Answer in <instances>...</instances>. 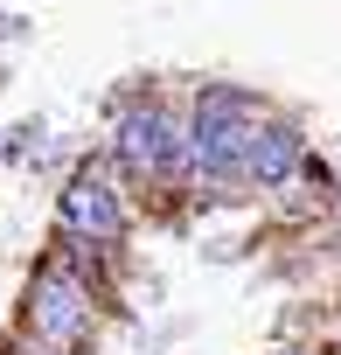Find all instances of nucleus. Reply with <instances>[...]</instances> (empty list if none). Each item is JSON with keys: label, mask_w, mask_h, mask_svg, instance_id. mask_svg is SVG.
Masks as SVG:
<instances>
[{"label": "nucleus", "mask_w": 341, "mask_h": 355, "mask_svg": "<svg viewBox=\"0 0 341 355\" xmlns=\"http://www.w3.org/2000/svg\"><path fill=\"white\" fill-rule=\"evenodd\" d=\"M119 153H125L132 174H167V167L189 160V132L167 119V112H153V105H132L119 119Z\"/></svg>", "instance_id": "3"}, {"label": "nucleus", "mask_w": 341, "mask_h": 355, "mask_svg": "<svg viewBox=\"0 0 341 355\" xmlns=\"http://www.w3.org/2000/svg\"><path fill=\"white\" fill-rule=\"evenodd\" d=\"M28 327H35L49 348L84 341V327H91V300H84V286H77L70 272L42 265V272H35V286H28Z\"/></svg>", "instance_id": "2"}, {"label": "nucleus", "mask_w": 341, "mask_h": 355, "mask_svg": "<svg viewBox=\"0 0 341 355\" xmlns=\"http://www.w3.org/2000/svg\"><path fill=\"white\" fill-rule=\"evenodd\" d=\"M251 139H258V125H251V98H244V91L209 84V91L195 98L189 160L209 174V182H230V174H244V160H251Z\"/></svg>", "instance_id": "1"}, {"label": "nucleus", "mask_w": 341, "mask_h": 355, "mask_svg": "<svg viewBox=\"0 0 341 355\" xmlns=\"http://www.w3.org/2000/svg\"><path fill=\"white\" fill-rule=\"evenodd\" d=\"M286 355H320V348H286Z\"/></svg>", "instance_id": "6"}, {"label": "nucleus", "mask_w": 341, "mask_h": 355, "mask_svg": "<svg viewBox=\"0 0 341 355\" xmlns=\"http://www.w3.org/2000/svg\"><path fill=\"white\" fill-rule=\"evenodd\" d=\"M299 160H306V139H299V125H258L244 174H251L258 189H286L292 174H299Z\"/></svg>", "instance_id": "5"}, {"label": "nucleus", "mask_w": 341, "mask_h": 355, "mask_svg": "<svg viewBox=\"0 0 341 355\" xmlns=\"http://www.w3.org/2000/svg\"><path fill=\"white\" fill-rule=\"evenodd\" d=\"M63 223L70 230H84V237H119L125 230V209H119V189H105V174H98V160L77 174V182L63 189Z\"/></svg>", "instance_id": "4"}]
</instances>
